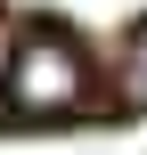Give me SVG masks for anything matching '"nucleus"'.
Masks as SVG:
<instances>
[{"mask_svg":"<svg viewBox=\"0 0 147 155\" xmlns=\"http://www.w3.org/2000/svg\"><path fill=\"white\" fill-rule=\"evenodd\" d=\"M0 98H8L25 123H57V114H74V106L90 98V57H82L57 25H33V33H16V49H8V65H0Z\"/></svg>","mask_w":147,"mask_h":155,"instance_id":"obj_1","label":"nucleus"},{"mask_svg":"<svg viewBox=\"0 0 147 155\" xmlns=\"http://www.w3.org/2000/svg\"><path fill=\"white\" fill-rule=\"evenodd\" d=\"M115 98H123L131 114H147V25L123 41V57H115Z\"/></svg>","mask_w":147,"mask_h":155,"instance_id":"obj_2","label":"nucleus"}]
</instances>
